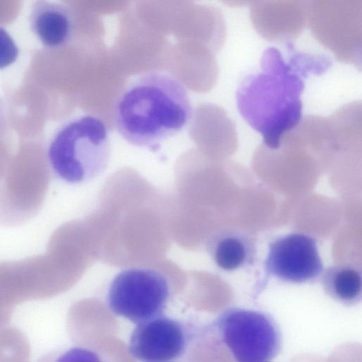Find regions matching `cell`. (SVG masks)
<instances>
[{
  "mask_svg": "<svg viewBox=\"0 0 362 362\" xmlns=\"http://www.w3.org/2000/svg\"><path fill=\"white\" fill-rule=\"evenodd\" d=\"M285 45L286 56L275 47L267 48L259 71L245 76L235 93L240 115L271 150L279 148L284 135L303 118L305 78L320 76L332 65L327 55L299 50L292 42Z\"/></svg>",
  "mask_w": 362,
  "mask_h": 362,
  "instance_id": "6da1fadb",
  "label": "cell"
},
{
  "mask_svg": "<svg viewBox=\"0 0 362 362\" xmlns=\"http://www.w3.org/2000/svg\"><path fill=\"white\" fill-rule=\"evenodd\" d=\"M185 86L174 76L158 71L133 78L117 97L115 128L129 144L151 150L179 134L193 117Z\"/></svg>",
  "mask_w": 362,
  "mask_h": 362,
  "instance_id": "7a4b0ae2",
  "label": "cell"
},
{
  "mask_svg": "<svg viewBox=\"0 0 362 362\" xmlns=\"http://www.w3.org/2000/svg\"><path fill=\"white\" fill-rule=\"evenodd\" d=\"M111 143L108 128L93 115L76 117L64 123L52 136L47 151L49 165L64 181H90L108 166Z\"/></svg>",
  "mask_w": 362,
  "mask_h": 362,
  "instance_id": "3957f363",
  "label": "cell"
},
{
  "mask_svg": "<svg viewBox=\"0 0 362 362\" xmlns=\"http://www.w3.org/2000/svg\"><path fill=\"white\" fill-rule=\"evenodd\" d=\"M213 328L233 362H273L281 349V330L263 311L228 308L217 316Z\"/></svg>",
  "mask_w": 362,
  "mask_h": 362,
  "instance_id": "277c9868",
  "label": "cell"
},
{
  "mask_svg": "<svg viewBox=\"0 0 362 362\" xmlns=\"http://www.w3.org/2000/svg\"><path fill=\"white\" fill-rule=\"evenodd\" d=\"M47 154L21 155L8 168L0 185V225L21 226L42 208L50 181Z\"/></svg>",
  "mask_w": 362,
  "mask_h": 362,
  "instance_id": "5b68a950",
  "label": "cell"
},
{
  "mask_svg": "<svg viewBox=\"0 0 362 362\" xmlns=\"http://www.w3.org/2000/svg\"><path fill=\"white\" fill-rule=\"evenodd\" d=\"M170 295V283L160 272L133 267L113 277L106 303L115 315L137 325L164 315Z\"/></svg>",
  "mask_w": 362,
  "mask_h": 362,
  "instance_id": "8992f818",
  "label": "cell"
},
{
  "mask_svg": "<svg viewBox=\"0 0 362 362\" xmlns=\"http://www.w3.org/2000/svg\"><path fill=\"white\" fill-rule=\"evenodd\" d=\"M307 23L315 37L339 61L361 68V0L309 1Z\"/></svg>",
  "mask_w": 362,
  "mask_h": 362,
  "instance_id": "52a82bcc",
  "label": "cell"
},
{
  "mask_svg": "<svg viewBox=\"0 0 362 362\" xmlns=\"http://www.w3.org/2000/svg\"><path fill=\"white\" fill-rule=\"evenodd\" d=\"M264 269L279 281L300 284L319 279L324 267L315 238L292 233L279 236L269 244Z\"/></svg>",
  "mask_w": 362,
  "mask_h": 362,
  "instance_id": "ba28073f",
  "label": "cell"
},
{
  "mask_svg": "<svg viewBox=\"0 0 362 362\" xmlns=\"http://www.w3.org/2000/svg\"><path fill=\"white\" fill-rule=\"evenodd\" d=\"M189 339L185 323L162 315L136 325L129 337L128 350L139 362H180Z\"/></svg>",
  "mask_w": 362,
  "mask_h": 362,
  "instance_id": "9c48e42d",
  "label": "cell"
},
{
  "mask_svg": "<svg viewBox=\"0 0 362 362\" xmlns=\"http://www.w3.org/2000/svg\"><path fill=\"white\" fill-rule=\"evenodd\" d=\"M308 6L306 1H252L250 18L264 38L286 43L303 30L308 22Z\"/></svg>",
  "mask_w": 362,
  "mask_h": 362,
  "instance_id": "30bf717a",
  "label": "cell"
},
{
  "mask_svg": "<svg viewBox=\"0 0 362 362\" xmlns=\"http://www.w3.org/2000/svg\"><path fill=\"white\" fill-rule=\"evenodd\" d=\"M206 248L214 263L225 272L253 265L257 254L255 236L243 229L232 227L213 233Z\"/></svg>",
  "mask_w": 362,
  "mask_h": 362,
  "instance_id": "8fae6325",
  "label": "cell"
},
{
  "mask_svg": "<svg viewBox=\"0 0 362 362\" xmlns=\"http://www.w3.org/2000/svg\"><path fill=\"white\" fill-rule=\"evenodd\" d=\"M29 24L37 40L49 49L65 47L71 40L75 28L74 16L68 6L45 0L33 3Z\"/></svg>",
  "mask_w": 362,
  "mask_h": 362,
  "instance_id": "7c38bea8",
  "label": "cell"
},
{
  "mask_svg": "<svg viewBox=\"0 0 362 362\" xmlns=\"http://www.w3.org/2000/svg\"><path fill=\"white\" fill-rule=\"evenodd\" d=\"M320 281L325 292L344 305H355L362 298L361 272L350 265H332L324 268Z\"/></svg>",
  "mask_w": 362,
  "mask_h": 362,
  "instance_id": "4fadbf2b",
  "label": "cell"
},
{
  "mask_svg": "<svg viewBox=\"0 0 362 362\" xmlns=\"http://www.w3.org/2000/svg\"><path fill=\"white\" fill-rule=\"evenodd\" d=\"M38 362H103L100 355L90 348L74 346L50 351Z\"/></svg>",
  "mask_w": 362,
  "mask_h": 362,
  "instance_id": "5bb4252c",
  "label": "cell"
},
{
  "mask_svg": "<svg viewBox=\"0 0 362 362\" xmlns=\"http://www.w3.org/2000/svg\"><path fill=\"white\" fill-rule=\"evenodd\" d=\"M19 49L10 33L0 27V69L13 64L18 59Z\"/></svg>",
  "mask_w": 362,
  "mask_h": 362,
  "instance_id": "9a60e30c",
  "label": "cell"
},
{
  "mask_svg": "<svg viewBox=\"0 0 362 362\" xmlns=\"http://www.w3.org/2000/svg\"><path fill=\"white\" fill-rule=\"evenodd\" d=\"M5 170V160L3 155L0 153V180L4 176Z\"/></svg>",
  "mask_w": 362,
  "mask_h": 362,
  "instance_id": "2e32d148",
  "label": "cell"
}]
</instances>
